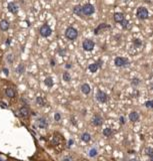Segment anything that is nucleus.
<instances>
[{
	"mask_svg": "<svg viewBox=\"0 0 153 161\" xmlns=\"http://www.w3.org/2000/svg\"><path fill=\"white\" fill-rule=\"evenodd\" d=\"M44 83H45L46 86L49 87V88L52 87V86H53V84H54V83H53V79L51 78V77L46 78V79H45V80H44Z\"/></svg>",
	"mask_w": 153,
	"mask_h": 161,
	"instance_id": "412c9836",
	"label": "nucleus"
},
{
	"mask_svg": "<svg viewBox=\"0 0 153 161\" xmlns=\"http://www.w3.org/2000/svg\"><path fill=\"white\" fill-rule=\"evenodd\" d=\"M71 66H72L70 65V63H67V65H66V69H70Z\"/></svg>",
	"mask_w": 153,
	"mask_h": 161,
	"instance_id": "ea45409f",
	"label": "nucleus"
},
{
	"mask_svg": "<svg viewBox=\"0 0 153 161\" xmlns=\"http://www.w3.org/2000/svg\"><path fill=\"white\" fill-rule=\"evenodd\" d=\"M81 140L82 141H84V142H89L91 140V136H90V134L89 133H83L82 135H81Z\"/></svg>",
	"mask_w": 153,
	"mask_h": 161,
	"instance_id": "aec40b11",
	"label": "nucleus"
},
{
	"mask_svg": "<svg viewBox=\"0 0 153 161\" xmlns=\"http://www.w3.org/2000/svg\"><path fill=\"white\" fill-rule=\"evenodd\" d=\"M38 125H39V127L41 129H45V128H47L48 123H47V121H46L45 118H40V119L38 120Z\"/></svg>",
	"mask_w": 153,
	"mask_h": 161,
	"instance_id": "a211bd4d",
	"label": "nucleus"
},
{
	"mask_svg": "<svg viewBox=\"0 0 153 161\" xmlns=\"http://www.w3.org/2000/svg\"><path fill=\"white\" fill-rule=\"evenodd\" d=\"M128 24H129V21L127 20V19H125V20L121 23V26H122V28H123V29H126L127 27H128Z\"/></svg>",
	"mask_w": 153,
	"mask_h": 161,
	"instance_id": "7c9ffc66",
	"label": "nucleus"
},
{
	"mask_svg": "<svg viewBox=\"0 0 153 161\" xmlns=\"http://www.w3.org/2000/svg\"><path fill=\"white\" fill-rule=\"evenodd\" d=\"M62 161H74V160L71 156H65V157L62 159Z\"/></svg>",
	"mask_w": 153,
	"mask_h": 161,
	"instance_id": "72a5a7b5",
	"label": "nucleus"
},
{
	"mask_svg": "<svg viewBox=\"0 0 153 161\" xmlns=\"http://www.w3.org/2000/svg\"><path fill=\"white\" fill-rule=\"evenodd\" d=\"M129 161H137V159H135V158H133V159H130Z\"/></svg>",
	"mask_w": 153,
	"mask_h": 161,
	"instance_id": "37998d69",
	"label": "nucleus"
},
{
	"mask_svg": "<svg viewBox=\"0 0 153 161\" xmlns=\"http://www.w3.org/2000/svg\"><path fill=\"white\" fill-rule=\"evenodd\" d=\"M72 144H73V140H69V142H68V146H71Z\"/></svg>",
	"mask_w": 153,
	"mask_h": 161,
	"instance_id": "4c0bfd02",
	"label": "nucleus"
},
{
	"mask_svg": "<svg viewBox=\"0 0 153 161\" xmlns=\"http://www.w3.org/2000/svg\"><path fill=\"white\" fill-rule=\"evenodd\" d=\"M96 155H97V150L95 149V148L90 149V151H89V156H90V157H95Z\"/></svg>",
	"mask_w": 153,
	"mask_h": 161,
	"instance_id": "c85d7f7f",
	"label": "nucleus"
},
{
	"mask_svg": "<svg viewBox=\"0 0 153 161\" xmlns=\"http://www.w3.org/2000/svg\"><path fill=\"white\" fill-rule=\"evenodd\" d=\"M5 95L8 98H13V97H15V91L11 88H7L5 90Z\"/></svg>",
	"mask_w": 153,
	"mask_h": 161,
	"instance_id": "6ab92c4d",
	"label": "nucleus"
},
{
	"mask_svg": "<svg viewBox=\"0 0 153 161\" xmlns=\"http://www.w3.org/2000/svg\"><path fill=\"white\" fill-rule=\"evenodd\" d=\"M36 103L39 106H43L45 102H44L43 98H41V97H37V98H36Z\"/></svg>",
	"mask_w": 153,
	"mask_h": 161,
	"instance_id": "c756f323",
	"label": "nucleus"
},
{
	"mask_svg": "<svg viewBox=\"0 0 153 161\" xmlns=\"http://www.w3.org/2000/svg\"><path fill=\"white\" fill-rule=\"evenodd\" d=\"M29 113H30V111H29V109L27 107H21L19 109V115L21 117H28Z\"/></svg>",
	"mask_w": 153,
	"mask_h": 161,
	"instance_id": "2eb2a0df",
	"label": "nucleus"
},
{
	"mask_svg": "<svg viewBox=\"0 0 153 161\" xmlns=\"http://www.w3.org/2000/svg\"><path fill=\"white\" fill-rule=\"evenodd\" d=\"M3 71H4V74H5L6 76H8V74H9V71H8V69H6V67H4L3 69Z\"/></svg>",
	"mask_w": 153,
	"mask_h": 161,
	"instance_id": "e433bc0d",
	"label": "nucleus"
},
{
	"mask_svg": "<svg viewBox=\"0 0 153 161\" xmlns=\"http://www.w3.org/2000/svg\"><path fill=\"white\" fill-rule=\"evenodd\" d=\"M119 121H120V124H121V125H124V124H125V119H124V117H123V116H120V118H119Z\"/></svg>",
	"mask_w": 153,
	"mask_h": 161,
	"instance_id": "c9c22d12",
	"label": "nucleus"
},
{
	"mask_svg": "<svg viewBox=\"0 0 153 161\" xmlns=\"http://www.w3.org/2000/svg\"><path fill=\"white\" fill-rule=\"evenodd\" d=\"M82 11H83V14L86 16L92 15L95 12V7L90 3H86L85 5L82 6Z\"/></svg>",
	"mask_w": 153,
	"mask_h": 161,
	"instance_id": "39448f33",
	"label": "nucleus"
},
{
	"mask_svg": "<svg viewBox=\"0 0 153 161\" xmlns=\"http://www.w3.org/2000/svg\"><path fill=\"white\" fill-rule=\"evenodd\" d=\"M144 153L146 155L150 156L153 154V148L152 147H145V149H144Z\"/></svg>",
	"mask_w": 153,
	"mask_h": 161,
	"instance_id": "a878e982",
	"label": "nucleus"
},
{
	"mask_svg": "<svg viewBox=\"0 0 153 161\" xmlns=\"http://www.w3.org/2000/svg\"><path fill=\"white\" fill-rule=\"evenodd\" d=\"M140 80L138 78H133L132 80H131V86H133V87H138L139 85H140Z\"/></svg>",
	"mask_w": 153,
	"mask_h": 161,
	"instance_id": "5701e85b",
	"label": "nucleus"
},
{
	"mask_svg": "<svg viewBox=\"0 0 153 161\" xmlns=\"http://www.w3.org/2000/svg\"><path fill=\"white\" fill-rule=\"evenodd\" d=\"M110 28H111V26H110L109 24H107V23H100L98 26L94 29V34L98 35V34H100V33H102L103 31L107 30V29H110Z\"/></svg>",
	"mask_w": 153,
	"mask_h": 161,
	"instance_id": "6e6552de",
	"label": "nucleus"
},
{
	"mask_svg": "<svg viewBox=\"0 0 153 161\" xmlns=\"http://www.w3.org/2000/svg\"><path fill=\"white\" fill-rule=\"evenodd\" d=\"M65 36H66V38L69 39V40H75L78 37L77 29L74 28V27H72V26L67 27L66 30H65Z\"/></svg>",
	"mask_w": 153,
	"mask_h": 161,
	"instance_id": "f03ea898",
	"label": "nucleus"
},
{
	"mask_svg": "<svg viewBox=\"0 0 153 161\" xmlns=\"http://www.w3.org/2000/svg\"><path fill=\"white\" fill-rule=\"evenodd\" d=\"M16 71L18 74H23L24 73V71H25V66H24L23 63H20V65L18 66V67L16 69Z\"/></svg>",
	"mask_w": 153,
	"mask_h": 161,
	"instance_id": "393cba45",
	"label": "nucleus"
},
{
	"mask_svg": "<svg viewBox=\"0 0 153 161\" xmlns=\"http://www.w3.org/2000/svg\"><path fill=\"white\" fill-rule=\"evenodd\" d=\"M79 161H87L86 159H82V160H79Z\"/></svg>",
	"mask_w": 153,
	"mask_h": 161,
	"instance_id": "c03bdc74",
	"label": "nucleus"
},
{
	"mask_svg": "<svg viewBox=\"0 0 153 161\" xmlns=\"http://www.w3.org/2000/svg\"><path fill=\"white\" fill-rule=\"evenodd\" d=\"M149 161H153V154L149 156Z\"/></svg>",
	"mask_w": 153,
	"mask_h": 161,
	"instance_id": "79ce46f5",
	"label": "nucleus"
},
{
	"mask_svg": "<svg viewBox=\"0 0 153 161\" xmlns=\"http://www.w3.org/2000/svg\"><path fill=\"white\" fill-rule=\"evenodd\" d=\"M144 105H145V107H146L147 109H153V100L146 101Z\"/></svg>",
	"mask_w": 153,
	"mask_h": 161,
	"instance_id": "bb28decb",
	"label": "nucleus"
},
{
	"mask_svg": "<svg viewBox=\"0 0 153 161\" xmlns=\"http://www.w3.org/2000/svg\"><path fill=\"white\" fill-rule=\"evenodd\" d=\"M54 119H55V121H60V119H61L60 114H59V113H55V115H54Z\"/></svg>",
	"mask_w": 153,
	"mask_h": 161,
	"instance_id": "473e14b6",
	"label": "nucleus"
},
{
	"mask_svg": "<svg viewBox=\"0 0 153 161\" xmlns=\"http://www.w3.org/2000/svg\"><path fill=\"white\" fill-rule=\"evenodd\" d=\"M73 13L76 14L79 17H83L84 14H83V11H82V6L81 5H75L73 7Z\"/></svg>",
	"mask_w": 153,
	"mask_h": 161,
	"instance_id": "9b49d317",
	"label": "nucleus"
},
{
	"mask_svg": "<svg viewBox=\"0 0 153 161\" xmlns=\"http://www.w3.org/2000/svg\"><path fill=\"white\" fill-rule=\"evenodd\" d=\"M10 43H11V38H8L6 41V44H10Z\"/></svg>",
	"mask_w": 153,
	"mask_h": 161,
	"instance_id": "58836bf2",
	"label": "nucleus"
},
{
	"mask_svg": "<svg viewBox=\"0 0 153 161\" xmlns=\"http://www.w3.org/2000/svg\"><path fill=\"white\" fill-rule=\"evenodd\" d=\"M7 62H13V54H8L7 56Z\"/></svg>",
	"mask_w": 153,
	"mask_h": 161,
	"instance_id": "2f4dec72",
	"label": "nucleus"
},
{
	"mask_svg": "<svg viewBox=\"0 0 153 161\" xmlns=\"http://www.w3.org/2000/svg\"><path fill=\"white\" fill-rule=\"evenodd\" d=\"M129 121L131 122H137L139 120V114L136 112V111H132L131 113H129Z\"/></svg>",
	"mask_w": 153,
	"mask_h": 161,
	"instance_id": "4468645a",
	"label": "nucleus"
},
{
	"mask_svg": "<svg viewBox=\"0 0 153 161\" xmlns=\"http://www.w3.org/2000/svg\"><path fill=\"white\" fill-rule=\"evenodd\" d=\"M51 66H55V62H54L53 60H51Z\"/></svg>",
	"mask_w": 153,
	"mask_h": 161,
	"instance_id": "a19ab883",
	"label": "nucleus"
},
{
	"mask_svg": "<svg viewBox=\"0 0 153 161\" xmlns=\"http://www.w3.org/2000/svg\"><path fill=\"white\" fill-rule=\"evenodd\" d=\"M96 99H97V101H98V102H100V103L104 104V103H106V102L108 101V96L103 91L98 90V91H97V93H96Z\"/></svg>",
	"mask_w": 153,
	"mask_h": 161,
	"instance_id": "0eeeda50",
	"label": "nucleus"
},
{
	"mask_svg": "<svg viewBox=\"0 0 153 161\" xmlns=\"http://www.w3.org/2000/svg\"><path fill=\"white\" fill-rule=\"evenodd\" d=\"M136 16H137V18L140 20H145L149 17V11H148L146 7L139 6L137 8V10H136Z\"/></svg>",
	"mask_w": 153,
	"mask_h": 161,
	"instance_id": "f257e3e1",
	"label": "nucleus"
},
{
	"mask_svg": "<svg viewBox=\"0 0 153 161\" xmlns=\"http://www.w3.org/2000/svg\"><path fill=\"white\" fill-rule=\"evenodd\" d=\"M99 69V65L97 62H93V63H90V65L88 66V70L90 71V73H96L97 71Z\"/></svg>",
	"mask_w": 153,
	"mask_h": 161,
	"instance_id": "f3484780",
	"label": "nucleus"
},
{
	"mask_svg": "<svg viewBox=\"0 0 153 161\" xmlns=\"http://www.w3.org/2000/svg\"><path fill=\"white\" fill-rule=\"evenodd\" d=\"M81 92L83 93L84 95H88L89 93L91 92V88H90V86H89L88 84H83L82 86H81Z\"/></svg>",
	"mask_w": 153,
	"mask_h": 161,
	"instance_id": "dca6fc26",
	"label": "nucleus"
},
{
	"mask_svg": "<svg viewBox=\"0 0 153 161\" xmlns=\"http://www.w3.org/2000/svg\"><path fill=\"white\" fill-rule=\"evenodd\" d=\"M7 9L9 12H11V13H17V11H18V7H17V5L14 3V2H9L8 3V6H7Z\"/></svg>",
	"mask_w": 153,
	"mask_h": 161,
	"instance_id": "f8f14e48",
	"label": "nucleus"
},
{
	"mask_svg": "<svg viewBox=\"0 0 153 161\" xmlns=\"http://www.w3.org/2000/svg\"><path fill=\"white\" fill-rule=\"evenodd\" d=\"M113 18H114V21H115V22L121 24L123 21L125 20V16H124V14H123L122 12H116V13H114Z\"/></svg>",
	"mask_w": 153,
	"mask_h": 161,
	"instance_id": "9d476101",
	"label": "nucleus"
},
{
	"mask_svg": "<svg viewBox=\"0 0 153 161\" xmlns=\"http://www.w3.org/2000/svg\"><path fill=\"white\" fill-rule=\"evenodd\" d=\"M151 90H153V84L151 85Z\"/></svg>",
	"mask_w": 153,
	"mask_h": 161,
	"instance_id": "a18cd8bd",
	"label": "nucleus"
},
{
	"mask_svg": "<svg viewBox=\"0 0 153 161\" xmlns=\"http://www.w3.org/2000/svg\"><path fill=\"white\" fill-rule=\"evenodd\" d=\"M9 22L6 20V19H2L0 21V29H1L2 31H7L8 29H9Z\"/></svg>",
	"mask_w": 153,
	"mask_h": 161,
	"instance_id": "ddd939ff",
	"label": "nucleus"
},
{
	"mask_svg": "<svg viewBox=\"0 0 153 161\" xmlns=\"http://www.w3.org/2000/svg\"><path fill=\"white\" fill-rule=\"evenodd\" d=\"M62 78H63V80H65V82H70L71 80V76H70L69 73H67V71H64V73H63Z\"/></svg>",
	"mask_w": 153,
	"mask_h": 161,
	"instance_id": "b1692460",
	"label": "nucleus"
},
{
	"mask_svg": "<svg viewBox=\"0 0 153 161\" xmlns=\"http://www.w3.org/2000/svg\"><path fill=\"white\" fill-rule=\"evenodd\" d=\"M112 129L111 128H105L104 130H103V135L105 137H110L112 135Z\"/></svg>",
	"mask_w": 153,
	"mask_h": 161,
	"instance_id": "4be33fe9",
	"label": "nucleus"
},
{
	"mask_svg": "<svg viewBox=\"0 0 153 161\" xmlns=\"http://www.w3.org/2000/svg\"><path fill=\"white\" fill-rule=\"evenodd\" d=\"M92 124L96 127L101 126L102 124H103V118H102L100 115H98V114H96V115H94L92 118Z\"/></svg>",
	"mask_w": 153,
	"mask_h": 161,
	"instance_id": "1a4fd4ad",
	"label": "nucleus"
},
{
	"mask_svg": "<svg viewBox=\"0 0 153 161\" xmlns=\"http://www.w3.org/2000/svg\"><path fill=\"white\" fill-rule=\"evenodd\" d=\"M39 32H40V35L43 36V37H48L51 35L52 33V29L49 26L48 24H43L39 29Z\"/></svg>",
	"mask_w": 153,
	"mask_h": 161,
	"instance_id": "20e7f679",
	"label": "nucleus"
},
{
	"mask_svg": "<svg viewBox=\"0 0 153 161\" xmlns=\"http://www.w3.org/2000/svg\"><path fill=\"white\" fill-rule=\"evenodd\" d=\"M133 44L136 46V47H139V46H141V45H142V41L140 40V39L135 38V39H133Z\"/></svg>",
	"mask_w": 153,
	"mask_h": 161,
	"instance_id": "cd10ccee",
	"label": "nucleus"
},
{
	"mask_svg": "<svg viewBox=\"0 0 153 161\" xmlns=\"http://www.w3.org/2000/svg\"><path fill=\"white\" fill-rule=\"evenodd\" d=\"M129 60L127 57H116L114 58V65L117 67H125L129 66Z\"/></svg>",
	"mask_w": 153,
	"mask_h": 161,
	"instance_id": "7ed1b4c3",
	"label": "nucleus"
},
{
	"mask_svg": "<svg viewBox=\"0 0 153 161\" xmlns=\"http://www.w3.org/2000/svg\"><path fill=\"white\" fill-rule=\"evenodd\" d=\"M58 53L60 54L61 57H64V56H65V53H66V50H65V49H63V50L59 49V50H58Z\"/></svg>",
	"mask_w": 153,
	"mask_h": 161,
	"instance_id": "f704fd0d",
	"label": "nucleus"
},
{
	"mask_svg": "<svg viewBox=\"0 0 153 161\" xmlns=\"http://www.w3.org/2000/svg\"><path fill=\"white\" fill-rule=\"evenodd\" d=\"M95 46V42L91 39H85L82 42V47L85 52H91Z\"/></svg>",
	"mask_w": 153,
	"mask_h": 161,
	"instance_id": "423d86ee",
	"label": "nucleus"
}]
</instances>
